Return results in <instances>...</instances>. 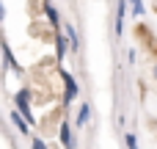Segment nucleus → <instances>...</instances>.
<instances>
[{"instance_id":"1","label":"nucleus","mask_w":157,"mask_h":149,"mask_svg":"<svg viewBox=\"0 0 157 149\" xmlns=\"http://www.w3.org/2000/svg\"><path fill=\"white\" fill-rule=\"evenodd\" d=\"M58 77H61V83H63V97H61V105H63V108H69V105L77 100V94H80V86H77L75 75H72V72H66L63 66L58 69Z\"/></svg>"},{"instance_id":"2","label":"nucleus","mask_w":157,"mask_h":149,"mask_svg":"<svg viewBox=\"0 0 157 149\" xmlns=\"http://www.w3.org/2000/svg\"><path fill=\"white\" fill-rule=\"evenodd\" d=\"M0 47H3V69L8 72H14V75H19V77H25V66L17 61V55H14V50H11V44H8V39H3L0 41Z\"/></svg>"},{"instance_id":"3","label":"nucleus","mask_w":157,"mask_h":149,"mask_svg":"<svg viewBox=\"0 0 157 149\" xmlns=\"http://www.w3.org/2000/svg\"><path fill=\"white\" fill-rule=\"evenodd\" d=\"M58 144H61V149H77V141H75V124L66 122V119L58 124Z\"/></svg>"},{"instance_id":"4","label":"nucleus","mask_w":157,"mask_h":149,"mask_svg":"<svg viewBox=\"0 0 157 149\" xmlns=\"http://www.w3.org/2000/svg\"><path fill=\"white\" fill-rule=\"evenodd\" d=\"M127 14H130V3H127V0H116V14H113V33H116V39L124 36Z\"/></svg>"},{"instance_id":"5","label":"nucleus","mask_w":157,"mask_h":149,"mask_svg":"<svg viewBox=\"0 0 157 149\" xmlns=\"http://www.w3.org/2000/svg\"><path fill=\"white\" fill-rule=\"evenodd\" d=\"M52 44H55V61H58V64H63L66 53H72L66 33H63V30H52Z\"/></svg>"},{"instance_id":"6","label":"nucleus","mask_w":157,"mask_h":149,"mask_svg":"<svg viewBox=\"0 0 157 149\" xmlns=\"http://www.w3.org/2000/svg\"><path fill=\"white\" fill-rule=\"evenodd\" d=\"M8 122L14 124V130H17V133L22 135V138H28V135H30V124H28V119H25V116H22V113L17 111V108H14L11 113H8Z\"/></svg>"},{"instance_id":"7","label":"nucleus","mask_w":157,"mask_h":149,"mask_svg":"<svg viewBox=\"0 0 157 149\" xmlns=\"http://www.w3.org/2000/svg\"><path fill=\"white\" fill-rule=\"evenodd\" d=\"M41 11H44V17H47L50 28H52V30H61V25H63V19H61V11H58V8H55L50 0H44V8H41Z\"/></svg>"},{"instance_id":"8","label":"nucleus","mask_w":157,"mask_h":149,"mask_svg":"<svg viewBox=\"0 0 157 149\" xmlns=\"http://www.w3.org/2000/svg\"><path fill=\"white\" fill-rule=\"evenodd\" d=\"M63 33H66V39H69L72 53H77V50H80V36H77V30H75V25H72L69 19H63Z\"/></svg>"},{"instance_id":"9","label":"nucleus","mask_w":157,"mask_h":149,"mask_svg":"<svg viewBox=\"0 0 157 149\" xmlns=\"http://www.w3.org/2000/svg\"><path fill=\"white\" fill-rule=\"evenodd\" d=\"M88 122H91V105L83 102L80 111H77V116H75V127H88Z\"/></svg>"},{"instance_id":"10","label":"nucleus","mask_w":157,"mask_h":149,"mask_svg":"<svg viewBox=\"0 0 157 149\" xmlns=\"http://www.w3.org/2000/svg\"><path fill=\"white\" fill-rule=\"evenodd\" d=\"M130 3V11H132V17L135 19H141L144 14H146V6H144V0H127Z\"/></svg>"},{"instance_id":"11","label":"nucleus","mask_w":157,"mask_h":149,"mask_svg":"<svg viewBox=\"0 0 157 149\" xmlns=\"http://www.w3.org/2000/svg\"><path fill=\"white\" fill-rule=\"evenodd\" d=\"M124 147L127 149H141L138 147V135L135 133H124Z\"/></svg>"},{"instance_id":"12","label":"nucleus","mask_w":157,"mask_h":149,"mask_svg":"<svg viewBox=\"0 0 157 149\" xmlns=\"http://www.w3.org/2000/svg\"><path fill=\"white\" fill-rule=\"evenodd\" d=\"M30 149H50V144L41 135H30Z\"/></svg>"},{"instance_id":"13","label":"nucleus","mask_w":157,"mask_h":149,"mask_svg":"<svg viewBox=\"0 0 157 149\" xmlns=\"http://www.w3.org/2000/svg\"><path fill=\"white\" fill-rule=\"evenodd\" d=\"M135 61H138V58H135V53H132V50H130V53H127V64H130V66H132V64H135Z\"/></svg>"},{"instance_id":"14","label":"nucleus","mask_w":157,"mask_h":149,"mask_svg":"<svg viewBox=\"0 0 157 149\" xmlns=\"http://www.w3.org/2000/svg\"><path fill=\"white\" fill-rule=\"evenodd\" d=\"M152 75H155V80H157V64H152Z\"/></svg>"}]
</instances>
